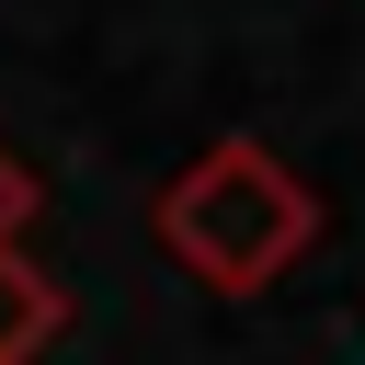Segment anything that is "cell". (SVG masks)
Segmentation results:
<instances>
[{
    "instance_id": "3957f363",
    "label": "cell",
    "mask_w": 365,
    "mask_h": 365,
    "mask_svg": "<svg viewBox=\"0 0 365 365\" xmlns=\"http://www.w3.org/2000/svg\"><path fill=\"white\" fill-rule=\"evenodd\" d=\"M34 217H46V182H34V171H23V148L0 137V251H23V240H34Z\"/></svg>"
},
{
    "instance_id": "7a4b0ae2",
    "label": "cell",
    "mask_w": 365,
    "mask_h": 365,
    "mask_svg": "<svg viewBox=\"0 0 365 365\" xmlns=\"http://www.w3.org/2000/svg\"><path fill=\"white\" fill-rule=\"evenodd\" d=\"M57 331H68V297H57V274H34L23 251H0V365H34Z\"/></svg>"
},
{
    "instance_id": "6da1fadb",
    "label": "cell",
    "mask_w": 365,
    "mask_h": 365,
    "mask_svg": "<svg viewBox=\"0 0 365 365\" xmlns=\"http://www.w3.org/2000/svg\"><path fill=\"white\" fill-rule=\"evenodd\" d=\"M308 240H319V194L262 137H217V148H194L160 182V251L205 297H262Z\"/></svg>"
}]
</instances>
